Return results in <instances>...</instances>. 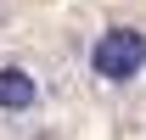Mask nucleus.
I'll return each mask as SVG.
<instances>
[{"label":"nucleus","mask_w":146,"mask_h":140,"mask_svg":"<svg viewBox=\"0 0 146 140\" xmlns=\"http://www.w3.org/2000/svg\"><path fill=\"white\" fill-rule=\"evenodd\" d=\"M34 106H39V79L23 62H6L0 67V112L6 118H28Z\"/></svg>","instance_id":"2"},{"label":"nucleus","mask_w":146,"mask_h":140,"mask_svg":"<svg viewBox=\"0 0 146 140\" xmlns=\"http://www.w3.org/2000/svg\"><path fill=\"white\" fill-rule=\"evenodd\" d=\"M84 73L101 90H135L146 79V28L141 22H112L90 39L84 51Z\"/></svg>","instance_id":"1"}]
</instances>
